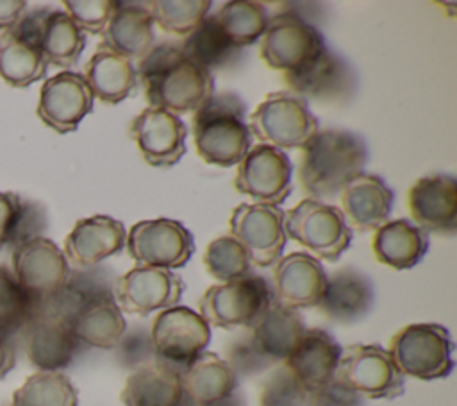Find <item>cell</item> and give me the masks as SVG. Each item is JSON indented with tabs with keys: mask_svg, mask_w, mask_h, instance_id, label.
Segmentation results:
<instances>
[{
	"mask_svg": "<svg viewBox=\"0 0 457 406\" xmlns=\"http://www.w3.org/2000/svg\"><path fill=\"white\" fill-rule=\"evenodd\" d=\"M154 20L145 2H116L100 45L129 61H137L154 47Z\"/></svg>",
	"mask_w": 457,
	"mask_h": 406,
	"instance_id": "4316f807",
	"label": "cell"
},
{
	"mask_svg": "<svg viewBox=\"0 0 457 406\" xmlns=\"http://www.w3.org/2000/svg\"><path fill=\"white\" fill-rule=\"evenodd\" d=\"M325 47L323 34L314 23L295 11H286L270 18L261 36L259 55L268 68L287 73L307 64Z\"/></svg>",
	"mask_w": 457,
	"mask_h": 406,
	"instance_id": "8fae6325",
	"label": "cell"
},
{
	"mask_svg": "<svg viewBox=\"0 0 457 406\" xmlns=\"http://www.w3.org/2000/svg\"><path fill=\"white\" fill-rule=\"evenodd\" d=\"M204 266L211 277L221 283L250 274L252 263L246 250L230 234L214 238L204 252Z\"/></svg>",
	"mask_w": 457,
	"mask_h": 406,
	"instance_id": "ab89813d",
	"label": "cell"
},
{
	"mask_svg": "<svg viewBox=\"0 0 457 406\" xmlns=\"http://www.w3.org/2000/svg\"><path fill=\"white\" fill-rule=\"evenodd\" d=\"M14 365H16V347L12 343V338L0 334V379L7 376V372H11Z\"/></svg>",
	"mask_w": 457,
	"mask_h": 406,
	"instance_id": "681fc988",
	"label": "cell"
},
{
	"mask_svg": "<svg viewBox=\"0 0 457 406\" xmlns=\"http://www.w3.org/2000/svg\"><path fill=\"white\" fill-rule=\"evenodd\" d=\"M284 231L311 256L328 263H336L353 238L341 209L314 199H303L284 213Z\"/></svg>",
	"mask_w": 457,
	"mask_h": 406,
	"instance_id": "5b68a950",
	"label": "cell"
},
{
	"mask_svg": "<svg viewBox=\"0 0 457 406\" xmlns=\"http://www.w3.org/2000/svg\"><path fill=\"white\" fill-rule=\"evenodd\" d=\"M11 265V272L18 283L37 302L57 293L66 284L71 272L64 252L45 236H37L12 249Z\"/></svg>",
	"mask_w": 457,
	"mask_h": 406,
	"instance_id": "ac0fdd59",
	"label": "cell"
},
{
	"mask_svg": "<svg viewBox=\"0 0 457 406\" xmlns=\"http://www.w3.org/2000/svg\"><path fill=\"white\" fill-rule=\"evenodd\" d=\"M125 241L127 229L123 222L107 215H93L75 222L64 238L62 252L68 265L77 270H87L120 254L125 249Z\"/></svg>",
	"mask_w": 457,
	"mask_h": 406,
	"instance_id": "44dd1931",
	"label": "cell"
},
{
	"mask_svg": "<svg viewBox=\"0 0 457 406\" xmlns=\"http://www.w3.org/2000/svg\"><path fill=\"white\" fill-rule=\"evenodd\" d=\"M136 266L175 270L186 266L195 252L189 229L173 218H152L136 222L125 241Z\"/></svg>",
	"mask_w": 457,
	"mask_h": 406,
	"instance_id": "30bf717a",
	"label": "cell"
},
{
	"mask_svg": "<svg viewBox=\"0 0 457 406\" xmlns=\"http://www.w3.org/2000/svg\"><path fill=\"white\" fill-rule=\"evenodd\" d=\"M82 77L93 97L104 104H120L137 89L134 63L100 43L86 63Z\"/></svg>",
	"mask_w": 457,
	"mask_h": 406,
	"instance_id": "f546056e",
	"label": "cell"
},
{
	"mask_svg": "<svg viewBox=\"0 0 457 406\" xmlns=\"http://www.w3.org/2000/svg\"><path fill=\"white\" fill-rule=\"evenodd\" d=\"M214 18L232 45L237 48L250 47L261 39L270 21L266 5L252 0L225 2L214 13Z\"/></svg>",
	"mask_w": 457,
	"mask_h": 406,
	"instance_id": "d590c367",
	"label": "cell"
},
{
	"mask_svg": "<svg viewBox=\"0 0 457 406\" xmlns=\"http://www.w3.org/2000/svg\"><path fill=\"white\" fill-rule=\"evenodd\" d=\"M143 159L154 168H171L186 154L187 127L180 116L164 109L145 107L129 129Z\"/></svg>",
	"mask_w": 457,
	"mask_h": 406,
	"instance_id": "d6986e66",
	"label": "cell"
},
{
	"mask_svg": "<svg viewBox=\"0 0 457 406\" xmlns=\"http://www.w3.org/2000/svg\"><path fill=\"white\" fill-rule=\"evenodd\" d=\"M311 390L284 365L270 368L259 386V406H309Z\"/></svg>",
	"mask_w": 457,
	"mask_h": 406,
	"instance_id": "60d3db41",
	"label": "cell"
},
{
	"mask_svg": "<svg viewBox=\"0 0 457 406\" xmlns=\"http://www.w3.org/2000/svg\"><path fill=\"white\" fill-rule=\"evenodd\" d=\"M341 213L348 227L359 233L375 231L389 220L395 191L380 175L361 173L339 195Z\"/></svg>",
	"mask_w": 457,
	"mask_h": 406,
	"instance_id": "cb8c5ba5",
	"label": "cell"
},
{
	"mask_svg": "<svg viewBox=\"0 0 457 406\" xmlns=\"http://www.w3.org/2000/svg\"><path fill=\"white\" fill-rule=\"evenodd\" d=\"M184 292L180 275L173 270L134 266L112 283L114 302L121 313L148 317L154 311L177 306Z\"/></svg>",
	"mask_w": 457,
	"mask_h": 406,
	"instance_id": "9a60e30c",
	"label": "cell"
},
{
	"mask_svg": "<svg viewBox=\"0 0 457 406\" xmlns=\"http://www.w3.org/2000/svg\"><path fill=\"white\" fill-rule=\"evenodd\" d=\"M120 399L123 406H187L182 370L152 359L129 374Z\"/></svg>",
	"mask_w": 457,
	"mask_h": 406,
	"instance_id": "d4e9b609",
	"label": "cell"
},
{
	"mask_svg": "<svg viewBox=\"0 0 457 406\" xmlns=\"http://www.w3.org/2000/svg\"><path fill=\"white\" fill-rule=\"evenodd\" d=\"M37 300L18 283L11 268L0 265V334L12 338L34 315Z\"/></svg>",
	"mask_w": 457,
	"mask_h": 406,
	"instance_id": "74e56055",
	"label": "cell"
},
{
	"mask_svg": "<svg viewBox=\"0 0 457 406\" xmlns=\"http://www.w3.org/2000/svg\"><path fill=\"white\" fill-rule=\"evenodd\" d=\"M284 84L307 102L345 106L357 91V73L345 57L325 47L307 64L284 73Z\"/></svg>",
	"mask_w": 457,
	"mask_h": 406,
	"instance_id": "7c38bea8",
	"label": "cell"
},
{
	"mask_svg": "<svg viewBox=\"0 0 457 406\" xmlns=\"http://www.w3.org/2000/svg\"><path fill=\"white\" fill-rule=\"evenodd\" d=\"M196 154L207 165L237 166L252 147L246 106L232 91L212 93L191 118Z\"/></svg>",
	"mask_w": 457,
	"mask_h": 406,
	"instance_id": "3957f363",
	"label": "cell"
},
{
	"mask_svg": "<svg viewBox=\"0 0 457 406\" xmlns=\"http://www.w3.org/2000/svg\"><path fill=\"white\" fill-rule=\"evenodd\" d=\"M428 234L409 218L387 220L371 238L375 259L393 270L414 268L428 252Z\"/></svg>",
	"mask_w": 457,
	"mask_h": 406,
	"instance_id": "f1b7e54d",
	"label": "cell"
},
{
	"mask_svg": "<svg viewBox=\"0 0 457 406\" xmlns=\"http://www.w3.org/2000/svg\"><path fill=\"white\" fill-rule=\"evenodd\" d=\"M366 163L368 145L361 134L346 129L318 131L302 147L298 181L307 199L323 202L364 173Z\"/></svg>",
	"mask_w": 457,
	"mask_h": 406,
	"instance_id": "7a4b0ae2",
	"label": "cell"
},
{
	"mask_svg": "<svg viewBox=\"0 0 457 406\" xmlns=\"http://www.w3.org/2000/svg\"><path fill=\"white\" fill-rule=\"evenodd\" d=\"M237 376L214 352L200 354L182 370V386L187 406H207L237 390Z\"/></svg>",
	"mask_w": 457,
	"mask_h": 406,
	"instance_id": "4dcf8cb0",
	"label": "cell"
},
{
	"mask_svg": "<svg viewBox=\"0 0 457 406\" xmlns=\"http://www.w3.org/2000/svg\"><path fill=\"white\" fill-rule=\"evenodd\" d=\"M341 351L343 347L328 331L311 327L282 363L312 392L334 379Z\"/></svg>",
	"mask_w": 457,
	"mask_h": 406,
	"instance_id": "484cf974",
	"label": "cell"
},
{
	"mask_svg": "<svg viewBox=\"0 0 457 406\" xmlns=\"http://www.w3.org/2000/svg\"><path fill=\"white\" fill-rule=\"evenodd\" d=\"M411 222L421 231L452 236L457 231V181L450 173L425 175L407 191Z\"/></svg>",
	"mask_w": 457,
	"mask_h": 406,
	"instance_id": "ffe728a7",
	"label": "cell"
},
{
	"mask_svg": "<svg viewBox=\"0 0 457 406\" xmlns=\"http://www.w3.org/2000/svg\"><path fill=\"white\" fill-rule=\"evenodd\" d=\"M305 329L300 311L278 302H273L250 327H246L255 349L273 365L282 363L293 352Z\"/></svg>",
	"mask_w": 457,
	"mask_h": 406,
	"instance_id": "83f0119b",
	"label": "cell"
},
{
	"mask_svg": "<svg viewBox=\"0 0 457 406\" xmlns=\"http://www.w3.org/2000/svg\"><path fill=\"white\" fill-rule=\"evenodd\" d=\"M155 359L179 370L189 367L205 352L211 342V326L187 306H171L157 313L150 327Z\"/></svg>",
	"mask_w": 457,
	"mask_h": 406,
	"instance_id": "9c48e42d",
	"label": "cell"
},
{
	"mask_svg": "<svg viewBox=\"0 0 457 406\" xmlns=\"http://www.w3.org/2000/svg\"><path fill=\"white\" fill-rule=\"evenodd\" d=\"M79 392L62 372H36L12 393L11 406H77Z\"/></svg>",
	"mask_w": 457,
	"mask_h": 406,
	"instance_id": "8d00e7d4",
	"label": "cell"
},
{
	"mask_svg": "<svg viewBox=\"0 0 457 406\" xmlns=\"http://www.w3.org/2000/svg\"><path fill=\"white\" fill-rule=\"evenodd\" d=\"M66 14L87 34H102L116 7L112 0H64Z\"/></svg>",
	"mask_w": 457,
	"mask_h": 406,
	"instance_id": "7bdbcfd3",
	"label": "cell"
},
{
	"mask_svg": "<svg viewBox=\"0 0 457 406\" xmlns=\"http://www.w3.org/2000/svg\"><path fill=\"white\" fill-rule=\"evenodd\" d=\"M334 377L364 399H396L405 392V377L391 354L378 343H352L341 351Z\"/></svg>",
	"mask_w": 457,
	"mask_h": 406,
	"instance_id": "ba28073f",
	"label": "cell"
},
{
	"mask_svg": "<svg viewBox=\"0 0 457 406\" xmlns=\"http://www.w3.org/2000/svg\"><path fill=\"white\" fill-rule=\"evenodd\" d=\"M248 129L261 143L286 152L302 148L320 131V125L307 100L289 91H275L250 113Z\"/></svg>",
	"mask_w": 457,
	"mask_h": 406,
	"instance_id": "52a82bcc",
	"label": "cell"
},
{
	"mask_svg": "<svg viewBox=\"0 0 457 406\" xmlns=\"http://www.w3.org/2000/svg\"><path fill=\"white\" fill-rule=\"evenodd\" d=\"M70 327L79 343L111 351L127 331V320L114 299H104L80 309Z\"/></svg>",
	"mask_w": 457,
	"mask_h": 406,
	"instance_id": "1f68e13d",
	"label": "cell"
},
{
	"mask_svg": "<svg viewBox=\"0 0 457 406\" xmlns=\"http://www.w3.org/2000/svg\"><path fill=\"white\" fill-rule=\"evenodd\" d=\"M275 302L271 284L253 272L209 286L198 300L200 315L212 327H250Z\"/></svg>",
	"mask_w": 457,
	"mask_h": 406,
	"instance_id": "8992f818",
	"label": "cell"
},
{
	"mask_svg": "<svg viewBox=\"0 0 457 406\" xmlns=\"http://www.w3.org/2000/svg\"><path fill=\"white\" fill-rule=\"evenodd\" d=\"M207 406H246V401H245L243 393L239 390H236L234 393H230V395H227V397H223L216 402H211Z\"/></svg>",
	"mask_w": 457,
	"mask_h": 406,
	"instance_id": "f907efd6",
	"label": "cell"
},
{
	"mask_svg": "<svg viewBox=\"0 0 457 406\" xmlns=\"http://www.w3.org/2000/svg\"><path fill=\"white\" fill-rule=\"evenodd\" d=\"M228 367L234 370V374L239 377H250L253 374H261L271 367H275L270 359H266L252 343L248 331L245 329L241 334H237L228 345L223 358Z\"/></svg>",
	"mask_w": 457,
	"mask_h": 406,
	"instance_id": "b9f144b4",
	"label": "cell"
},
{
	"mask_svg": "<svg viewBox=\"0 0 457 406\" xmlns=\"http://www.w3.org/2000/svg\"><path fill=\"white\" fill-rule=\"evenodd\" d=\"M18 343L37 372H61L79 352V340L66 320L36 309L20 329Z\"/></svg>",
	"mask_w": 457,
	"mask_h": 406,
	"instance_id": "2e32d148",
	"label": "cell"
},
{
	"mask_svg": "<svg viewBox=\"0 0 457 406\" xmlns=\"http://www.w3.org/2000/svg\"><path fill=\"white\" fill-rule=\"evenodd\" d=\"M373 302V281L362 270L348 265L327 275V284L316 308L332 322L355 324L371 311Z\"/></svg>",
	"mask_w": 457,
	"mask_h": 406,
	"instance_id": "603a6c76",
	"label": "cell"
},
{
	"mask_svg": "<svg viewBox=\"0 0 457 406\" xmlns=\"http://www.w3.org/2000/svg\"><path fill=\"white\" fill-rule=\"evenodd\" d=\"M228 231L246 250L253 266H273L284 256L287 236L284 231V211L277 206L237 204L228 218Z\"/></svg>",
	"mask_w": 457,
	"mask_h": 406,
	"instance_id": "4fadbf2b",
	"label": "cell"
},
{
	"mask_svg": "<svg viewBox=\"0 0 457 406\" xmlns=\"http://www.w3.org/2000/svg\"><path fill=\"white\" fill-rule=\"evenodd\" d=\"M453 340L441 324H407L389 342V354L403 377L434 381L448 377L455 367Z\"/></svg>",
	"mask_w": 457,
	"mask_h": 406,
	"instance_id": "277c9868",
	"label": "cell"
},
{
	"mask_svg": "<svg viewBox=\"0 0 457 406\" xmlns=\"http://www.w3.org/2000/svg\"><path fill=\"white\" fill-rule=\"evenodd\" d=\"M134 66L148 107L179 116L195 113L214 93L212 73L191 63L184 55L180 41L154 45Z\"/></svg>",
	"mask_w": 457,
	"mask_h": 406,
	"instance_id": "6da1fadb",
	"label": "cell"
},
{
	"mask_svg": "<svg viewBox=\"0 0 457 406\" xmlns=\"http://www.w3.org/2000/svg\"><path fill=\"white\" fill-rule=\"evenodd\" d=\"M180 47L191 63L209 70L211 73L216 68L232 64L241 54V48L234 47L221 30L214 14H207L187 36H184Z\"/></svg>",
	"mask_w": 457,
	"mask_h": 406,
	"instance_id": "d6a6232c",
	"label": "cell"
},
{
	"mask_svg": "<svg viewBox=\"0 0 457 406\" xmlns=\"http://www.w3.org/2000/svg\"><path fill=\"white\" fill-rule=\"evenodd\" d=\"M21 197L14 191H0V250L7 247L18 218Z\"/></svg>",
	"mask_w": 457,
	"mask_h": 406,
	"instance_id": "7dc6e473",
	"label": "cell"
},
{
	"mask_svg": "<svg viewBox=\"0 0 457 406\" xmlns=\"http://www.w3.org/2000/svg\"><path fill=\"white\" fill-rule=\"evenodd\" d=\"M114 349H116L118 361L125 368L134 370V368L155 359L152 340H150V331H146L141 326L125 331Z\"/></svg>",
	"mask_w": 457,
	"mask_h": 406,
	"instance_id": "ee69618b",
	"label": "cell"
},
{
	"mask_svg": "<svg viewBox=\"0 0 457 406\" xmlns=\"http://www.w3.org/2000/svg\"><path fill=\"white\" fill-rule=\"evenodd\" d=\"M46 61L39 50L21 41L11 29L0 30V77L12 88H27L45 79Z\"/></svg>",
	"mask_w": 457,
	"mask_h": 406,
	"instance_id": "e575fe53",
	"label": "cell"
},
{
	"mask_svg": "<svg viewBox=\"0 0 457 406\" xmlns=\"http://www.w3.org/2000/svg\"><path fill=\"white\" fill-rule=\"evenodd\" d=\"M45 229H46V211H45V207L39 202L21 199L18 218H16L14 227H12L7 247L16 249V247L41 236Z\"/></svg>",
	"mask_w": 457,
	"mask_h": 406,
	"instance_id": "f6af8a7d",
	"label": "cell"
},
{
	"mask_svg": "<svg viewBox=\"0 0 457 406\" xmlns=\"http://www.w3.org/2000/svg\"><path fill=\"white\" fill-rule=\"evenodd\" d=\"M291 175L293 165L284 150L257 143L237 165L234 188L255 204L278 207L293 191Z\"/></svg>",
	"mask_w": 457,
	"mask_h": 406,
	"instance_id": "5bb4252c",
	"label": "cell"
},
{
	"mask_svg": "<svg viewBox=\"0 0 457 406\" xmlns=\"http://www.w3.org/2000/svg\"><path fill=\"white\" fill-rule=\"evenodd\" d=\"M93 100L82 73L62 70L41 84L36 114L43 125L68 134L93 111Z\"/></svg>",
	"mask_w": 457,
	"mask_h": 406,
	"instance_id": "e0dca14e",
	"label": "cell"
},
{
	"mask_svg": "<svg viewBox=\"0 0 457 406\" xmlns=\"http://www.w3.org/2000/svg\"><path fill=\"white\" fill-rule=\"evenodd\" d=\"M154 25L175 36H187L211 11V0H154L145 2Z\"/></svg>",
	"mask_w": 457,
	"mask_h": 406,
	"instance_id": "f35d334b",
	"label": "cell"
},
{
	"mask_svg": "<svg viewBox=\"0 0 457 406\" xmlns=\"http://www.w3.org/2000/svg\"><path fill=\"white\" fill-rule=\"evenodd\" d=\"M27 11V2L23 0H0V30L11 29Z\"/></svg>",
	"mask_w": 457,
	"mask_h": 406,
	"instance_id": "c3c4849f",
	"label": "cell"
},
{
	"mask_svg": "<svg viewBox=\"0 0 457 406\" xmlns=\"http://www.w3.org/2000/svg\"><path fill=\"white\" fill-rule=\"evenodd\" d=\"M327 284V272L320 259L309 252H291L273 265L275 302L291 308L318 306Z\"/></svg>",
	"mask_w": 457,
	"mask_h": 406,
	"instance_id": "7402d4cb",
	"label": "cell"
},
{
	"mask_svg": "<svg viewBox=\"0 0 457 406\" xmlns=\"http://www.w3.org/2000/svg\"><path fill=\"white\" fill-rule=\"evenodd\" d=\"M309 406H366V399L334 377L311 392Z\"/></svg>",
	"mask_w": 457,
	"mask_h": 406,
	"instance_id": "bcb514c9",
	"label": "cell"
},
{
	"mask_svg": "<svg viewBox=\"0 0 457 406\" xmlns=\"http://www.w3.org/2000/svg\"><path fill=\"white\" fill-rule=\"evenodd\" d=\"M84 47L86 36L66 11L50 9L39 36V52L46 64L68 70L77 64Z\"/></svg>",
	"mask_w": 457,
	"mask_h": 406,
	"instance_id": "836d02e7",
	"label": "cell"
}]
</instances>
